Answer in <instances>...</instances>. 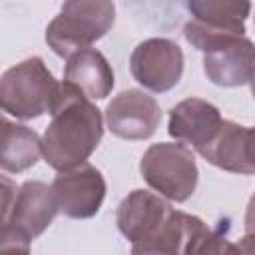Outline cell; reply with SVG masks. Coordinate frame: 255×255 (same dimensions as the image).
<instances>
[{"label":"cell","instance_id":"1","mask_svg":"<svg viewBox=\"0 0 255 255\" xmlns=\"http://www.w3.org/2000/svg\"><path fill=\"white\" fill-rule=\"evenodd\" d=\"M50 116L52 122L42 135L44 161L56 171L86 163L104 135L102 112L78 88L62 80Z\"/></svg>","mask_w":255,"mask_h":255},{"label":"cell","instance_id":"2","mask_svg":"<svg viewBox=\"0 0 255 255\" xmlns=\"http://www.w3.org/2000/svg\"><path fill=\"white\" fill-rule=\"evenodd\" d=\"M116 20V6L106 0L64 2L46 28V42L60 58H70L104 38Z\"/></svg>","mask_w":255,"mask_h":255},{"label":"cell","instance_id":"3","mask_svg":"<svg viewBox=\"0 0 255 255\" xmlns=\"http://www.w3.org/2000/svg\"><path fill=\"white\" fill-rule=\"evenodd\" d=\"M58 84L42 58H26L20 64L8 68L0 80V104L2 110L18 120L40 118L50 114Z\"/></svg>","mask_w":255,"mask_h":255},{"label":"cell","instance_id":"4","mask_svg":"<svg viewBox=\"0 0 255 255\" xmlns=\"http://www.w3.org/2000/svg\"><path fill=\"white\" fill-rule=\"evenodd\" d=\"M139 173L157 195L175 203L187 201L199 179L193 151L179 141H159L149 145L141 155Z\"/></svg>","mask_w":255,"mask_h":255},{"label":"cell","instance_id":"5","mask_svg":"<svg viewBox=\"0 0 255 255\" xmlns=\"http://www.w3.org/2000/svg\"><path fill=\"white\" fill-rule=\"evenodd\" d=\"M129 70L137 84L151 92H167L177 86L183 74V52L167 38L139 42L129 56Z\"/></svg>","mask_w":255,"mask_h":255},{"label":"cell","instance_id":"6","mask_svg":"<svg viewBox=\"0 0 255 255\" xmlns=\"http://www.w3.org/2000/svg\"><path fill=\"white\" fill-rule=\"evenodd\" d=\"M58 211L60 207L52 185L42 181H26L18 187L10 209L0 215V223L2 229H10L32 243L48 229Z\"/></svg>","mask_w":255,"mask_h":255},{"label":"cell","instance_id":"7","mask_svg":"<svg viewBox=\"0 0 255 255\" xmlns=\"http://www.w3.org/2000/svg\"><path fill=\"white\" fill-rule=\"evenodd\" d=\"M104 120L108 129L122 139H147L161 122L159 104L141 90H124L106 106Z\"/></svg>","mask_w":255,"mask_h":255},{"label":"cell","instance_id":"8","mask_svg":"<svg viewBox=\"0 0 255 255\" xmlns=\"http://www.w3.org/2000/svg\"><path fill=\"white\" fill-rule=\"evenodd\" d=\"M58 207L72 219L94 217L106 197V179L92 163H82L70 171H60L52 181Z\"/></svg>","mask_w":255,"mask_h":255},{"label":"cell","instance_id":"9","mask_svg":"<svg viewBox=\"0 0 255 255\" xmlns=\"http://www.w3.org/2000/svg\"><path fill=\"white\" fill-rule=\"evenodd\" d=\"M171 213L173 207L161 195L145 189H133L120 201L116 223L126 239L139 243L159 233Z\"/></svg>","mask_w":255,"mask_h":255},{"label":"cell","instance_id":"10","mask_svg":"<svg viewBox=\"0 0 255 255\" xmlns=\"http://www.w3.org/2000/svg\"><path fill=\"white\" fill-rule=\"evenodd\" d=\"M221 124L223 118L213 104L201 98H187L171 108L167 133L189 149L201 151L215 137Z\"/></svg>","mask_w":255,"mask_h":255},{"label":"cell","instance_id":"11","mask_svg":"<svg viewBox=\"0 0 255 255\" xmlns=\"http://www.w3.org/2000/svg\"><path fill=\"white\" fill-rule=\"evenodd\" d=\"M255 70V44L249 38H237L209 54H203V72L209 82L221 88L249 84Z\"/></svg>","mask_w":255,"mask_h":255},{"label":"cell","instance_id":"12","mask_svg":"<svg viewBox=\"0 0 255 255\" xmlns=\"http://www.w3.org/2000/svg\"><path fill=\"white\" fill-rule=\"evenodd\" d=\"M64 82L78 88L88 100H104L114 88V70L96 48H86L68 58Z\"/></svg>","mask_w":255,"mask_h":255},{"label":"cell","instance_id":"13","mask_svg":"<svg viewBox=\"0 0 255 255\" xmlns=\"http://www.w3.org/2000/svg\"><path fill=\"white\" fill-rule=\"evenodd\" d=\"M42 155V139L28 126L2 120L0 165L4 171L20 173L32 167Z\"/></svg>","mask_w":255,"mask_h":255},{"label":"cell","instance_id":"14","mask_svg":"<svg viewBox=\"0 0 255 255\" xmlns=\"http://www.w3.org/2000/svg\"><path fill=\"white\" fill-rule=\"evenodd\" d=\"M243 139H245V126H239L231 120H223L219 131L199 151V155L223 171L247 175V167L243 159Z\"/></svg>","mask_w":255,"mask_h":255},{"label":"cell","instance_id":"15","mask_svg":"<svg viewBox=\"0 0 255 255\" xmlns=\"http://www.w3.org/2000/svg\"><path fill=\"white\" fill-rule=\"evenodd\" d=\"M201 223L199 217L173 209L159 233L133 243L131 255H183V247L191 231Z\"/></svg>","mask_w":255,"mask_h":255},{"label":"cell","instance_id":"16","mask_svg":"<svg viewBox=\"0 0 255 255\" xmlns=\"http://www.w3.org/2000/svg\"><path fill=\"white\" fill-rule=\"evenodd\" d=\"M187 10L191 12L193 20L245 34V20L251 12V4L229 0H195L187 4Z\"/></svg>","mask_w":255,"mask_h":255},{"label":"cell","instance_id":"17","mask_svg":"<svg viewBox=\"0 0 255 255\" xmlns=\"http://www.w3.org/2000/svg\"><path fill=\"white\" fill-rule=\"evenodd\" d=\"M183 255H241L237 243L229 241L225 233L209 229L203 221L191 231Z\"/></svg>","mask_w":255,"mask_h":255},{"label":"cell","instance_id":"18","mask_svg":"<svg viewBox=\"0 0 255 255\" xmlns=\"http://www.w3.org/2000/svg\"><path fill=\"white\" fill-rule=\"evenodd\" d=\"M0 255H30V241L10 229L0 231Z\"/></svg>","mask_w":255,"mask_h":255},{"label":"cell","instance_id":"19","mask_svg":"<svg viewBox=\"0 0 255 255\" xmlns=\"http://www.w3.org/2000/svg\"><path fill=\"white\" fill-rule=\"evenodd\" d=\"M243 159L247 167V175L255 173V126L245 128V139H243Z\"/></svg>","mask_w":255,"mask_h":255},{"label":"cell","instance_id":"20","mask_svg":"<svg viewBox=\"0 0 255 255\" xmlns=\"http://www.w3.org/2000/svg\"><path fill=\"white\" fill-rule=\"evenodd\" d=\"M237 247H239L241 255H255V233H245L239 239Z\"/></svg>","mask_w":255,"mask_h":255},{"label":"cell","instance_id":"21","mask_svg":"<svg viewBox=\"0 0 255 255\" xmlns=\"http://www.w3.org/2000/svg\"><path fill=\"white\" fill-rule=\"evenodd\" d=\"M245 233H255V193L251 195L245 211Z\"/></svg>","mask_w":255,"mask_h":255},{"label":"cell","instance_id":"22","mask_svg":"<svg viewBox=\"0 0 255 255\" xmlns=\"http://www.w3.org/2000/svg\"><path fill=\"white\" fill-rule=\"evenodd\" d=\"M249 86H251V94H253V98H255V70H253V74H251V78H249Z\"/></svg>","mask_w":255,"mask_h":255}]
</instances>
